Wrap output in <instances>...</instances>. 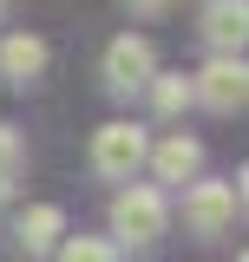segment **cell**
Wrapping results in <instances>:
<instances>
[{
    "instance_id": "cell-1",
    "label": "cell",
    "mask_w": 249,
    "mask_h": 262,
    "mask_svg": "<svg viewBox=\"0 0 249 262\" xmlns=\"http://www.w3.org/2000/svg\"><path fill=\"white\" fill-rule=\"evenodd\" d=\"M112 236H118V243H131V249H151L157 236H164V190L131 184V190L112 203Z\"/></svg>"
},
{
    "instance_id": "cell-2",
    "label": "cell",
    "mask_w": 249,
    "mask_h": 262,
    "mask_svg": "<svg viewBox=\"0 0 249 262\" xmlns=\"http://www.w3.org/2000/svg\"><path fill=\"white\" fill-rule=\"evenodd\" d=\"M144 131L138 125H125V118H112V125H98L92 131V170L105 177V184H131V170L144 164Z\"/></svg>"
},
{
    "instance_id": "cell-3",
    "label": "cell",
    "mask_w": 249,
    "mask_h": 262,
    "mask_svg": "<svg viewBox=\"0 0 249 262\" xmlns=\"http://www.w3.org/2000/svg\"><path fill=\"white\" fill-rule=\"evenodd\" d=\"M190 98H203L210 112H243V98H249V72H243V59L236 53H217V59L203 66L197 79H190Z\"/></svg>"
},
{
    "instance_id": "cell-4",
    "label": "cell",
    "mask_w": 249,
    "mask_h": 262,
    "mask_svg": "<svg viewBox=\"0 0 249 262\" xmlns=\"http://www.w3.org/2000/svg\"><path fill=\"white\" fill-rule=\"evenodd\" d=\"M236 203H243L236 184H190V196H184L190 236H223V229L236 223Z\"/></svg>"
},
{
    "instance_id": "cell-5",
    "label": "cell",
    "mask_w": 249,
    "mask_h": 262,
    "mask_svg": "<svg viewBox=\"0 0 249 262\" xmlns=\"http://www.w3.org/2000/svg\"><path fill=\"white\" fill-rule=\"evenodd\" d=\"M151 72H157V59H151V39H138V33L112 39V53H105V85H112V92H138V85H144Z\"/></svg>"
},
{
    "instance_id": "cell-6",
    "label": "cell",
    "mask_w": 249,
    "mask_h": 262,
    "mask_svg": "<svg viewBox=\"0 0 249 262\" xmlns=\"http://www.w3.org/2000/svg\"><path fill=\"white\" fill-rule=\"evenodd\" d=\"M151 158V170L164 177V184H190L197 177V164H203V151H197V138H184V131H171L157 151H144Z\"/></svg>"
},
{
    "instance_id": "cell-7",
    "label": "cell",
    "mask_w": 249,
    "mask_h": 262,
    "mask_svg": "<svg viewBox=\"0 0 249 262\" xmlns=\"http://www.w3.org/2000/svg\"><path fill=\"white\" fill-rule=\"evenodd\" d=\"M59 236H66V210L59 203H33L27 216H20V249H27V256L59 249Z\"/></svg>"
},
{
    "instance_id": "cell-8",
    "label": "cell",
    "mask_w": 249,
    "mask_h": 262,
    "mask_svg": "<svg viewBox=\"0 0 249 262\" xmlns=\"http://www.w3.org/2000/svg\"><path fill=\"white\" fill-rule=\"evenodd\" d=\"M249 33V7L243 0H210V13H203V39L217 46V53H236Z\"/></svg>"
},
{
    "instance_id": "cell-9",
    "label": "cell",
    "mask_w": 249,
    "mask_h": 262,
    "mask_svg": "<svg viewBox=\"0 0 249 262\" xmlns=\"http://www.w3.org/2000/svg\"><path fill=\"white\" fill-rule=\"evenodd\" d=\"M0 72H7L13 85H33V79L46 72V39H33V33H13V39L0 46Z\"/></svg>"
},
{
    "instance_id": "cell-10",
    "label": "cell",
    "mask_w": 249,
    "mask_h": 262,
    "mask_svg": "<svg viewBox=\"0 0 249 262\" xmlns=\"http://www.w3.org/2000/svg\"><path fill=\"white\" fill-rule=\"evenodd\" d=\"M144 85H151V105H157V118H177V112L190 105V79H184V72H151Z\"/></svg>"
},
{
    "instance_id": "cell-11",
    "label": "cell",
    "mask_w": 249,
    "mask_h": 262,
    "mask_svg": "<svg viewBox=\"0 0 249 262\" xmlns=\"http://www.w3.org/2000/svg\"><path fill=\"white\" fill-rule=\"evenodd\" d=\"M20 177H27V138L13 125H0V196H13Z\"/></svg>"
},
{
    "instance_id": "cell-12",
    "label": "cell",
    "mask_w": 249,
    "mask_h": 262,
    "mask_svg": "<svg viewBox=\"0 0 249 262\" xmlns=\"http://www.w3.org/2000/svg\"><path fill=\"white\" fill-rule=\"evenodd\" d=\"M59 262H118V243H105V236H72L59 249Z\"/></svg>"
},
{
    "instance_id": "cell-13",
    "label": "cell",
    "mask_w": 249,
    "mask_h": 262,
    "mask_svg": "<svg viewBox=\"0 0 249 262\" xmlns=\"http://www.w3.org/2000/svg\"><path fill=\"white\" fill-rule=\"evenodd\" d=\"M164 7H171V0H131V13H144V20H151V13H164Z\"/></svg>"
},
{
    "instance_id": "cell-14",
    "label": "cell",
    "mask_w": 249,
    "mask_h": 262,
    "mask_svg": "<svg viewBox=\"0 0 249 262\" xmlns=\"http://www.w3.org/2000/svg\"><path fill=\"white\" fill-rule=\"evenodd\" d=\"M7 7H13V0H0V13H7Z\"/></svg>"
}]
</instances>
